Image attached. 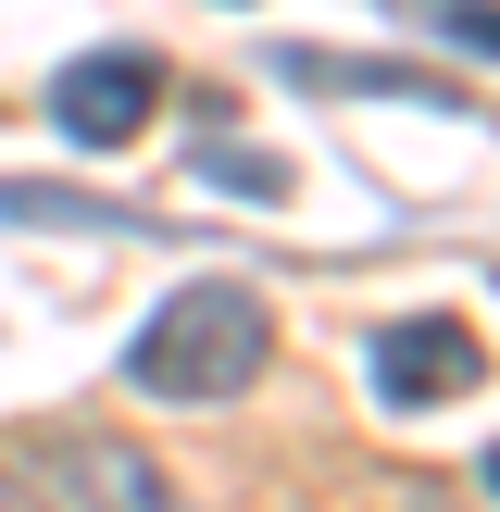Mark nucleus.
<instances>
[{
    "instance_id": "1",
    "label": "nucleus",
    "mask_w": 500,
    "mask_h": 512,
    "mask_svg": "<svg viewBox=\"0 0 500 512\" xmlns=\"http://www.w3.org/2000/svg\"><path fill=\"white\" fill-rule=\"evenodd\" d=\"M263 363H275V313H263V288H238V275H188V288L138 325L125 388L175 400V413H213V400H238Z\"/></svg>"
},
{
    "instance_id": "2",
    "label": "nucleus",
    "mask_w": 500,
    "mask_h": 512,
    "mask_svg": "<svg viewBox=\"0 0 500 512\" xmlns=\"http://www.w3.org/2000/svg\"><path fill=\"white\" fill-rule=\"evenodd\" d=\"M13 475L38 512H175V475L150 463L138 438H100V425H50V438H13Z\"/></svg>"
},
{
    "instance_id": "3",
    "label": "nucleus",
    "mask_w": 500,
    "mask_h": 512,
    "mask_svg": "<svg viewBox=\"0 0 500 512\" xmlns=\"http://www.w3.org/2000/svg\"><path fill=\"white\" fill-rule=\"evenodd\" d=\"M475 375H488V350H475V325H450V313H400V325H375V350H363V388L388 400V413H438V400H463Z\"/></svg>"
},
{
    "instance_id": "4",
    "label": "nucleus",
    "mask_w": 500,
    "mask_h": 512,
    "mask_svg": "<svg viewBox=\"0 0 500 512\" xmlns=\"http://www.w3.org/2000/svg\"><path fill=\"white\" fill-rule=\"evenodd\" d=\"M150 113H163V63H150V50H75V63L50 75V125H63L75 150H125Z\"/></svg>"
},
{
    "instance_id": "5",
    "label": "nucleus",
    "mask_w": 500,
    "mask_h": 512,
    "mask_svg": "<svg viewBox=\"0 0 500 512\" xmlns=\"http://www.w3.org/2000/svg\"><path fill=\"white\" fill-rule=\"evenodd\" d=\"M288 75L300 88H363V100H450L438 75H413V63H325V50H288Z\"/></svg>"
},
{
    "instance_id": "6",
    "label": "nucleus",
    "mask_w": 500,
    "mask_h": 512,
    "mask_svg": "<svg viewBox=\"0 0 500 512\" xmlns=\"http://www.w3.org/2000/svg\"><path fill=\"white\" fill-rule=\"evenodd\" d=\"M200 175L213 188H250V200H288V163L275 150H200Z\"/></svg>"
},
{
    "instance_id": "7",
    "label": "nucleus",
    "mask_w": 500,
    "mask_h": 512,
    "mask_svg": "<svg viewBox=\"0 0 500 512\" xmlns=\"http://www.w3.org/2000/svg\"><path fill=\"white\" fill-rule=\"evenodd\" d=\"M438 38H463V50H500V0H413Z\"/></svg>"
},
{
    "instance_id": "8",
    "label": "nucleus",
    "mask_w": 500,
    "mask_h": 512,
    "mask_svg": "<svg viewBox=\"0 0 500 512\" xmlns=\"http://www.w3.org/2000/svg\"><path fill=\"white\" fill-rule=\"evenodd\" d=\"M475 488H488V500H500V438H488V463H475Z\"/></svg>"
}]
</instances>
